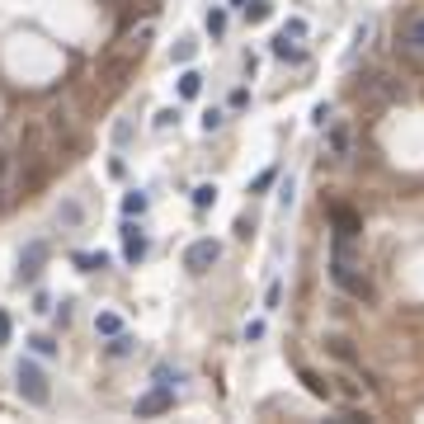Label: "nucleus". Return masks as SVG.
<instances>
[{
  "instance_id": "1",
  "label": "nucleus",
  "mask_w": 424,
  "mask_h": 424,
  "mask_svg": "<svg viewBox=\"0 0 424 424\" xmlns=\"http://www.w3.org/2000/svg\"><path fill=\"white\" fill-rule=\"evenodd\" d=\"M146 43H151V24L123 33V38L99 57V95H113V90L128 85V76L137 71V61H142V52H146Z\"/></svg>"
},
{
  "instance_id": "2",
  "label": "nucleus",
  "mask_w": 424,
  "mask_h": 424,
  "mask_svg": "<svg viewBox=\"0 0 424 424\" xmlns=\"http://www.w3.org/2000/svg\"><path fill=\"white\" fill-rule=\"evenodd\" d=\"M392 48L405 66L424 71V5H410L396 19V33H392Z\"/></svg>"
},
{
  "instance_id": "3",
  "label": "nucleus",
  "mask_w": 424,
  "mask_h": 424,
  "mask_svg": "<svg viewBox=\"0 0 424 424\" xmlns=\"http://www.w3.org/2000/svg\"><path fill=\"white\" fill-rule=\"evenodd\" d=\"M330 283L354 297V302H372L377 297V283L363 273V260H345V255H330Z\"/></svg>"
},
{
  "instance_id": "4",
  "label": "nucleus",
  "mask_w": 424,
  "mask_h": 424,
  "mask_svg": "<svg viewBox=\"0 0 424 424\" xmlns=\"http://www.w3.org/2000/svg\"><path fill=\"white\" fill-rule=\"evenodd\" d=\"M15 382H19V396H24L28 405H48V401H52L48 372L38 368L33 358H19V368H15Z\"/></svg>"
},
{
  "instance_id": "5",
  "label": "nucleus",
  "mask_w": 424,
  "mask_h": 424,
  "mask_svg": "<svg viewBox=\"0 0 424 424\" xmlns=\"http://www.w3.org/2000/svg\"><path fill=\"white\" fill-rule=\"evenodd\" d=\"M217 260H222V245H217L212 236L193 240V245L184 250V269H189V273H208V269L217 264Z\"/></svg>"
},
{
  "instance_id": "6",
  "label": "nucleus",
  "mask_w": 424,
  "mask_h": 424,
  "mask_svg": "<svg viewBox=\"0 0 424 424\" xmlns=\"http://www.w3.org/2000/svg\"><path fill=\"white\" fill-rule=\"evenodd\" d=\"M325 151L335 160H349L354 156V128L340 123V118H330V123H325Z\"/></svg>"
},
{
  "instance_id": "7",
  "label": "nucleus",
  "mask_w": 424,
  "mask_h": 424,
  "mask_svg": "<svg viewBox=\"0 0 424 424\" xmlns=\"http://www.w3.org/2000/svg\"><path fill=\"white\" fill-rule=\"evenodd\" d=\"M165 410H175V387H165V382H156L146 396L137 401V415H142V420H151V415H165Z\"/></svg>"
},
{
  "instance_id": "8",
  "label": "nucleus",
  "mask_w": 424,
  "mask_h": 424,
  "mask_svg": "<svg viewBox=\"0 0 424 424\" xmlns=\"http://www.w3.org/2000/svg\"><path fill=\"white\" fill-rule=\"evenodd\" d=\"M123 260H128V264H142V260H146V236H142V227H137L133 217L123 222Z\"/></svg>"
},
{
  "instance_id": "9",
  "label": "nucleus",
  "mask_w": 424,
  "mask_h": 424,
  "mask_svg": "<svg viewBox=\"0 0 424 424\" xmlns=\"http://www.w3.org/2000/svg\"><path fill=\"white\" fill-rule=\"evenodd\" d=\"M43 260H48V245H43V240H33V245H24V250H19V278H38V269H43Z\"/></svg>"
},
{
  "instance_id": "10",
  "label": "nucleus",
  "mask_w": 424,
  "mask_h": 424,
  "mask_svg": "<svg viewBox=\"0 0 424 424\" xmlns=\"http://www.w3.org/2000/svg\"><path fill=\"white\" fill-rule=\"evenodd\" d=\"M330 222H335V236H363V222H358V212L354 208H330Z\"/></svg>"
},
{
  "instance_id": "11",
  "label": "nucleus",
  "mask_w": 424,
  "mask_h": 424,
  "mask_svg": "<svg viewBox=\"0 0 424 424\" xmlns=\"http://www.w3.org/2000/svg\"><path fill=\"white\" fill-rule=\"evenodd\" d=\"M71 264H76L80 273H104L108 255H104V250H99V255H95V250H76V255H71Z\"/></svg>"
},
{
  "instance_id": "12",
  "label": "nucleus",
  "mask_w": 424,
  "mask_h": 424,
  "mask_svg": "<svg viewBox=\"0 0 424 424\" xmlns=\"http://www.w3.org/2000/svg\"><path fill=\"white\" fill-rule=\"evenodd\" d=\"M325 349H330L340 363H358V354H354V345H349L345 335H325Z\"/></svg>"
},
{
  "instance_id": "13",
  "label": "nucleus",
  "mask_w": 424,
  "mask_h": 424,
  "mask_svg": "<svg viewBox=\"0 0 424 424\" xmlns=\"http://www.w3.org/2000/svg\"><path fill=\"white\" fill-rule=\"evenodd\" d=\"M302 382H307V392H311V396H320V401H330V396H335V387H330V382H325L320 372H307V368H302Z\"/></svg>"
},
{
  "instance_id": "14",
  "label": "nucleus",
  "mask_w": 424,
  "mask_h": 424,
  "mask_svg": "<svg viewBox=\"0 0 424 424\" xmlns=\"http://www.w3.org/2000/svg\"><path fill=\"white\" fill-rule=\"evenodd\" d=\"M273 57H278V61H302V57H307V52L297 48V38H292V43H288V38L278 33V38H273Z\"/></svg>"
},
{
  "instance_id": "15",
  "label": "nucleus",
  "mask_w": 424,
  "mask_h": 424,
  "mask_svg": "<svg viewBox=\"0 0 424 424\" xmlns=\"http://www.w3.org/2000/svg\"><path fill=\"white\" fill-rule=\"evenodd\" d=\"M198 95H203V76H198V71H184V76H180V99H198Z\"/></svg>"
},
{
  "instance_id": "16",
  "label": "nucleus",
  "mask_w": 424,
  "mask_h": 424,
  "mask_svg": "<svg viewBox=\"0 0 424 424\" xmlns=\"http://www.w3.org/2000/svg\"><path fill=\"white\" fill-rule=\"evenodd\" d=\"M95 330L113 340V335H123V316H113V311H99V316H95Z\"/></svg>"
},
{
  "instance_id": "17",
  "label": "nucleus",
  "mask_w": 424,
  "mask_h": 424,
  "mask_svg": "<svg viewBox=\"0 0 424 424\" xmlns=\"http://www.w3.org/2000/svg\"><path fill=\"white\" fill-rule=\"evenodd\" d=\"M269 15H273V5H269V0H250V5H245V19H250V24H264Z\"/></svg>"
},
{
  "instance_id": "18",
  "label": "nucleus",
  "mask_w": 424,
  "mask_h": 424,
  "mask_svg": "<svg viewBox=\"0 0 424 424\" xmlns=\"http://www.w3.org/2000/svg\"><path fill=\"white\" fill-rule=\"evenodd\" d=\"M212 203H217V184H198V189H193V208H198V212L212 208Z\"/></svg>"
},
{
  "instance_id": "19",
  "label": "nucleus",
  "mask_w": 424,
  "mask_h": 424,
  "mask_svg": "<svg viewBox=\"0 0 424 424\" xmlns=\"http://www.w3.org/2000/svg\"><path fill=\"white\" fill-rule=\"evenodd\" d=\"M28 345H33V354H38V358H52V354H57V340H52V335H33Z\"/></svg>"
},
{
  "instance_id": "20",
  "label": "nucleus",
  "mask_w": 424,
  "mask_h": 424,
  "mask_svg": "<svg viewBox=\"0 0 424 424\" xmlns=\"http://www.w3.org/2000/svg\"><path fill=\"white\" fill-rule=\"evenodd\" d=\"M123 212H128V217H142V212H146V193H128V198H123Z\"/></svg>"
},
{
  "instance_id": "21",
  "label": "nucleus",
  "mask_w": 424,
  "mask_h": 424,
  "mask_svg": "<svg viewBox=\"0 0 424 424\" xmlns=\"http://www.w3.org/2000/svg\"><path fill=\"white\" fill-rule=\"evenodd\" d=\"M208 33H212V38L227 33V15H222V10H208Z\"/></svg>"
},
{
  "instance_id": "22",
  "label": "nucleus",
  "mask_w": 424,
  "mask_h": 424,
  "mask_svg": "<svg viewBox=\"0 0 424 424\" xmlns=\"http://www.w3.org/2000/svg\"><path fill=\"white\" fill-rule=\"evenodd\" d=\"M193 52H198L193 38H180V43H175V61H193Z\"/></svg>"
},
{
  "instance_id": "23",
  "label": "nucleus",
  "mask_w": 424,
  "mask_h": 424,
  "mask_svg": "<svg viewBox=\"0 0 424 424\" xmlns=\"http://www.w3.org/2000/svg\"><path fill=\"white\" fill-rule=\"evenodd\" d=\"M57 222H61V227H76V222H80V203H66V208H57Z\"/></svg>"
},
{
  "instance_id": "24",
  "label": "nucleus",
  "mask_w": 424,
  "mask_h": 424,
  "mask_svg": "<svg viewBox=\"0 0 424 424\" xmlns=\"http://www.w3.org/2000/svg\"><path fill=\"white\" fill-rule=\"evenodd\" d=\"M113 358H123V354H133V335H113V345H108Z\"/></svg>"
},
{
  "instance_id": "25",
  "label": "nucleus",
  "mask_w": 424,
  "mask_h": 424,
  "mask_svg": "<svg viewBox=\"0 0 424 424\" xmlns=\"http://www.w3.org/2000/svg\"><path fill=\"white\" fill-rule=\"evenodd\" d=\"M330 118H335V108H330V104H316V108H311V123H316V128H325Z\"/></svg>"
},
{
  "instance_id": "26",
  "label": "nucleus",
  "mask_w": 424,
  "mask_h": 424,
  "mask_svg": "<svg viewBox=\"0 0 424 424\" xmlns=\"http://www.w3.org/2000/svg\"><path fill=\"white\" fill-rule=\"evenodd\" d=\"M217 128H222V108H208L203 113V133H217Z\"/></svg>"
},
{
  "instance_id": "27",
  "label": "nucleus",
  "mask_w": 424,
  "mask_h": 424,
  "mask_svg": "<svg viewBox=\"0 0 424 424\" xmlns=\"http://www.w3.org/2000/svg\"><path fill=\"white\" fill-rule=\"evenodd\" d=\"M283 38H307V24H302V19H288V24H283Z\"/></svg>"
},
{
  "instance_id": "28",
  "label": "nucleus",
  "mask_w": 424,
  "mask_h": 424,
  "mask_svg": "<svg viewBox=\"0 0 424 424\" xmlns=\"http://www.w3.org/2000/svg\"><path fill=\"white\" fill-rule=\"evenodd\" d=\"M10 335H15V325H10V311H0V345H10Z\"/></svg>"
},
{
  "instance_id": "29",
  "label": "nucleus",
  "mask_w": 424,
  "mask_h": 424,
  "mask_svg": "<svg viewBox=\"0 0 424 424\" xmlns=\"http://www.w3.org/2000/svg\"><path fill=\"white\" fill-rule=\"evenodd\" d=\"M245 340H264V320H250V325H245Z\"/></svg>"
},
{
  "instance_id": "30",
  "label": "nucleus",
  "mask_w": 424,
  "mask_h": 424,
  "mask_svg": "<svg viewBox=\"0 0 424 424\" xmlns=\"http://www.w3.org/2000/svg\"><path fill=\"white\" fill-rule=\"evenodd\" d=\"M250 104V90H231V108H245Z\"/></svg>"
},
{
  "instance_id": "31",
  "label": "nucleus",
  "mask_w": 424,
  "mask_h": 424,
  "mask_svg": "<svg viewBox=\"0 0 424 424\" xmlns=\"http://www.w3.org/2000/svg\"><path fill=\"white\" fill-rule=\"evenodd\" d=\"M273 180H278V170H264V175L255 180V193H260V189H269V184H273Z\"/></svg>"
},
{
  "instance_id": "32",
  "label": "nucleus",
  "mask_w": 424,
  "mask_h": 424,
  "mask_svg": "<svg viewBox=\"0 0 424 424\" xmlns=\"http://www.w3.org/2000/svg\"><path fill=\"white\" fill-rule=\"evenodd\" d=\"M231 5H240V10H245V5H250V0H231Z\"/></svg>"
}]
</instances>
